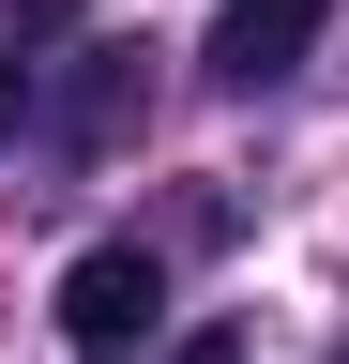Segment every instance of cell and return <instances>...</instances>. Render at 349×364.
<instances>
[{
  "instance_id": "5",
  "label": "cell",
  "mask_w": 349,
  "mask_h": 364,
  "mask_svg": "<svg viewBox=\"0 0 349 364\" xmlns=\"http://www.w3.org/2000/svg\"><path fill=\"white\" fill-rule=\"evenodd\" d=\"M167 364H243V334H183V349H167Z\"/></svg>"
},
{
  "instance_id": "4",
  "label": "cell",
  "mask_w": 349,
  "mask_h": 364,
  "mask_svg": "<svg viewBox=\"0 0 349 364\" xmlns=\"http://www.w3.org/2000/svg\"><path fill=\"white\" fill-rule=\"evenodd\" d=\"M76 16H92V0H16V61H46V46H61Z\"/></svg>"
},
{
  "instance_id": "1",
  "label": "cell",
  "mask_w": 349,
  "mask_h": 364,
  "mask_svg": "<svg viewBox=\"0 0 349 364\" xmlns=\"http://www.w3.org/2000/svg\"><path fill=\"white\" fill-rule=\"evenodd\" d=\"M61 334L92 349V364H137V349L167 334V258H152V243H92V258L61 273Z\"/></svg>"
},
{
  "instance_id": "6",
  "label": "cell",
  "mask_w": 349,
  "mask_h": 364,
  "mask_svg": "<svg viewBox=\"0 0 349 364\" xmlns=\"http://www.w3.org/2000/svg\"><path fill=\"white\" fill-rule=\"evenodd\" d=\"M16 122H31V61H16V76H0V136H16Z\"/></svg>"
},
{
  "instance_id": "3",
  "label": "cell",
  "mask_w": 349,
  "mask_h": 364,
  "mask_svg": "<svg viewBox=\"0 0 349 364\" xmlns=\"http://www.w3.org/2000/svg\"><path fill=\"white\" fill-rule=\"evenodd\" d=\"M152 46H76V61H61V152H122V122H137L152 107Z\"/></svg>"
},
{
  "instance_id": "2",
  "label": "cell",
  "mask_w": 349,
  "mask_h": 364,
  "mask_svg": "<svg viewBox=\"0 0 349 364\" xmlns=\"http://www.w3.org/2000/svg\"><path fill=\"white\" fill-rule=\"evenodd\" d=\"M319 31H334V0H228L198 61L228 76V91H274V76H304V46H319Z\"/></svg>"
}]
</instances>
